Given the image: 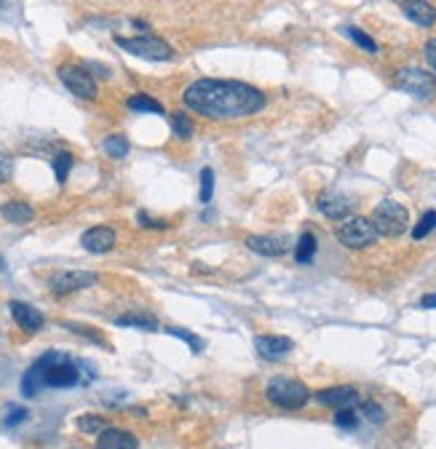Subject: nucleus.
Here are the masks:
<instances>
[{"mask_svg":"<svg viewBox=\"0 0 436 449\" xmlns=\"http://www.w3.org/2000/svg\"><path fill=\"white\" fill-rule=\"evenodd\" d=\"M182 102L188 110L211 120H241L262 113L268 105V97L257 86L244 80H223V78H201L190 83Z\"/></svg>","mask_w":436,"mask_h":449,"instance_id":"f257e3e1","label":"nucleus"},{"mask_svg":"<svg viewBox=\"0 0 436 449\" xmlns=\"http://www.w3.org/2000/svg\"><path fill=\"white\" fill-rule=\"evenodd\" d=\"M97 377L94 364L83 359H70L62 350H45L41 359L32 361V366L22 377V393L27 399H35L41 388H76L83 383H91Z\"/></svg>","mask_w":436,"mask_h":449,"instance_id":"f03ea898","label":"nucleus"},{"mask_svg":"<svg viewBox=\"0 0 436 449\" xmlns=\"http://www.w3.org/2000/svg\"><path fill=\"white\" fill-rule=\"evenodd\" d=\"M311 396L314 393L308 390V385L295 380V377H273L271 383L265 385V399L279 406V409H286V412L302 409L311 401Z\"/></svg>","mask_w":436,"mask_h":449,"instance_id":"7ed1b4c3","label":"nucleus"},{"mask_svg":"<svg viewBox=\"0 0 436 449\" xmlns=\"http://www.w3.org/2000/svg\"><path fill=\"white\" fill-rule=\"evenodd\" d=\"M370 222H372L377 236H383V238H399V236H405L407 227H409V211H407V206H402L399 201H383V204L375 206Z\"/></svg>","mask_w":436,"mask_h":449,"instance_id":"20e7f679","label":"nucleus"},{"mask_svg":"<svg viewBox=\"0 0 436 449\" xmlns=\"http://www.w3.org/2000/svg\"><path fill=\"white\" fill-rule=\"evenodd\" d=\"M113 41H115V45H118V48H123L126 54L139 57V59L169 62L171 57H174V48L166 43L164 38L150 35V32H142V35H134V38H120V35H115Z\"/></svg>","mask_w":436,"mask_h":449,"instance_id":"39448f33","label":"nucleus"},{"mask_svg":"<svg viewBox=\"0 0 436 449\" xmlns=\"http://www.w3.org/2000/svg\"><path fill=\"white\" fill-rule=\"evenodd\" d=\"M393 86L415 99H423V102L436 97V78L421 67H399L393 73Z\"/></svg>","mask_w":436,"mask_h":449,"instance_id":"423d86ee","label":"nucleus"},{"mask_svg":"<svg viewBox=\"0 0 436 449\" xmlns=\"http://www.w3.org/2000/svg\"><path fill=\"white\" fill-rule=\"evenodd\" d=\"M335 238L340 241L346 249H367L372 246L380 236L375 233L372 222L367 217H351L343 224L335 227Z\"/></svg>","mask_w":436,"mask_h":449,"instance_id":"0eeeda50","label":"nucleus"},{"mask_svg":"<svg viewBox=\"0 0 436 449\" xmlns=\"http://www.w3.org/2000/svg\"><path fill=\"white\" fill-rule=\"evenodd\" d=\"M57 75H59L64 89L70 91L73 97H78V99H97V80H94V75L86 67H80V64H62Z\"/></svg>","mask_w":436,"mask_h":449,"instance_id":"6e6552de","label":"nucleus"},{"mask_svg":"<svg viewBox=\"0 0 436 449\" xmlns=\"http://www.w3.org/2000/svg\"><path fill=\"white\" fill-rule=\"evenodd\" d=\"M97 284V273H89V270H62L51 278V292L57 297H64V294H73V292H83L89 286Z\"/></svg>","mask_w":436,"mask_h":449,"instance_id":"1a4fd4ad","label":"nucleus"},{"mask_svg":"<svg viewBox=\"0 0 436 449\" xmlns=\"http://www.w3.org/2000/svg\"><path fill=\"white\" fill-rule=\"evenodd\" d=\"M316 206L327 220H335V222H346V220H351V214H353L351 198H346V195L337 193V190H327V193L318 195Z\"/></svg>","mask_w":436,"mask_h":449,"instance_id":"9d476101","label":"nucleus"},{"mask_svg":"<svg viewBox=\"0 0 436 449\" xmlns=\"http://www.w3.org/2000/svg\"><path fill=\"white\" fill-rule=\"evenodd\" d=\"M321 406H330V409H351L353 404H359V390L351 388V385H335V388H324V390H316L314 393Z\"/></svg>","mask_w":436,"mask_h":449,"instance_id":"9b49d317","label":"nucleus"},{"mask_svg":"<svg viewBox=\"0 0 436 449\" xmlns=\"http://www.w3.org/2000/svg\"><path fill=\"white\" fill-rule=\"evenodd\" d=\"M115 230L107 227V224H97V227H89L83 236H80V246L91 252V255H107L113 246H115Z\"/></svg>","mask_w":436,"mask_h":449,"instance_id":"f8f14e48","label":"nucleus"},{"mask_svg":"<svg viewBox=\"0 0 436 449\" xmlns=\"http://www.w3.org/2000/svg\"><path fill=\"white\" fill-rule=\"evenodd\" d=\"M255 348L265 361H281L286 353H292L295 343L284 334H260L255 337Z\"/></svg>","mask_w":436,"mask_h":449,"instance_id":"ddd939ff","label":"nucleus"},{"mask_svg":"<svg viewBox=\"0 0 436 449\" xmlns=\"http://www.w3.org/2000/svg\"><path fill=\"white\" fill-rule=\"evenodd\" d=\"M8 311H11V318H14L16 327H19L22 332H41L43 329L45 318L38 308H32V305H27V302L14 299V302H8Z\"/></svg>","mask_w":436,"mask_h":449,"instance_id":"4468645a","label":"nucleus"},{"mask_svg":"<svg viewBox=\"0 0 436 449\" xmlns=\"http://www.w3.org/2000/svg\"><path fill=\"white\" fill-rule=\"evenodd\" d=\"M246 246L249 252L262 257H281L289 252V238L284 236H249L246 238Z\"/></svg>","mask_w":436,"mask_h":449,"instance_id":"2eb2a0df","label":"nucleus"},{"mask_svg":"<svg viewBox=\"0 0 436 449\" xmlns=\"http://www.w3.org/2000/svg\"><path fill=\"white\" fill-rule=\"evenodd\" d=\"M139 439L126 428H107L97 439V449H136Z\"/></svg>","mask_w":436,"mask_h":449,"instance_id":"dca6fc26","label":"nucleus"},{"mask_svg":"<svg viewBox=\"0 0 436 449\" xmlns=\"http://www.w3.org/2000/svg\"><path fill=\"white\" fill-rule=\"evenodd\" d=\"M399 8H402V14H405L407 19H412L418 27H431V24H436V8L431 3L409 0V3H402Z\"/></svg>","mask_w":436,"mask_h":449,"instance_id":"f3484780","label":"nucleus"},{"mask_svg":"<svg viewBox=\"0 0 436 449\" xmlns=\"http://www.w3.org/2000/svg\"><path fill=\"white\" fill-rule=\"evenodd\" d=\"M0 217L11 224H27L32 222L35 209H32L27 201H6V204L0 206Z\"/></svg>","mask_w":436,"mask_h":449,"instance_id":"a211bd4d","label":"nucleus"},{"mask_svg":"<svg viewBox=\"0 0 436 449\" xmlns=\"http://www.w3.org/2000/svg\"><path fill=\"white\" fill-rule=\"evenodd\" d=\"M115 327H134L139 332H158V321L153 315L142 313V311H132L126 315H118L115 318Z\"/></svg>","mask_w":436,"mask_h":449,"instance_id":"6ab92c4d","label":"nucleus"},{"mask_svg":"<svg viewBox=\"0 0 436 449\" xmlns=\"http://www.w3.org/2000/svg\"><path fill=\"white\" fill-rule=\"evenodd\" d=\"M316 249H318L316 236L305 230L300 238H297V246H295V262H297V265H311L314 257H316Z\"/></svg>","mask_w":436,"mask_h":449,"instance_id":"aec40b11","label":"nucleus"},{"mask_svg":"<svg viewBox=\"0 0 436 449\" xmlns=\"http://www.w3.org/2000/svg\"><path fill=\"white\" fill-rule=\"evenodd\" d=\"M126 105H129V110H134V113H155V115H164L166 113L164 105H161L155 97H150V94H132V97L126 99Z\"/></svg>","mask_w":436,"mask_h":449,"instance_id":"412c9836","label":"nucleus"},{"mask_svg":"<svg viewBox=\"0 0 436 449\" xmlns=\"http://www.w3.org/2000/svg\"><path fill=\"white\" fill-rule=\"evenodd\" d=\"M102 150H105L110 158L120 161V158H126V155H129L132 145H129V139H126L123 134H110V136L102 139Z\"/></svg>","mask_w":436,"mask_h":449,"instance_id":"4be33fe9","label":"nucleus"},{"mask_svg":"<svg viewBox=\"0 0 436 449\" xmlns=\"http://www.w3.org/2000/svg\"><path fill=\"white\" fill-rule=\"evenodd\" d=\"M73 164H76V158H73V152H67V150H62V152H57V155L51 158V169H54V177H57L59 185L67 182Z\"/></svg>","mask_w":436,"mask_h":449,"instance_id":"5701e85b","label":"nucleus"},{"mask_svg":"<svg viewBox=\"0 0 436 449\" xmlns=\"http://www.w3.org/2000/svg\"><path fill=\"white\" fill-rule=\"evenodd\" d=\"M166 334H171V337H177V340H182V343L188 345L193 353H201L204 348H206V343L198 337V334H193L190 329H180V327H166Z\"/></svg>","mask_w":436,"mask_h":449,"instance_id":"b1692460","label":"nucleus"},{"mask_svg":"<svg viewBox=\"0 0 436 449\" xmlns=\"http://www.w3.org/2000/svg\"><path fill=\"white\" fill-rule=\"evenodd\" d=\"M110 425H107V418H102V415H80L78 418V431L80 434H102V431H107Z\"/></svg>","mask_w":436,"mask_h":449,"instance_id":"393cba45","label":"nucleus"},{"mask_svg":"<svg viewBox=\"0 0 436 449\" xmlns=\"http://www.w3.org/2000/svg\"><path fill=\"white\" fill-rule=\"evenodd\" d=\"M359 412L361 418H367L370 422H375V425H380V422L386 420V409L377 404L375 399H359Z\"/></svg>","mask_w":436,"mask_h":449,"instance_id":"a878e982","label":"nucleus"},{"mask_svg":"<svg viewBox=\"0 0 436 449\" xmlns=\"http://www.w3.org/2000/svg\"><path fill=\"white\" fill-rule=\"evenodd\" d=\"M343 32H346L348 38H351L353 43L359 45V48H364L367 54H377V51H380V45H377L375 41H372V38H370V35H367L364 30H359V27H343Z\"/></svg>","mask_w":436,"mask_h":449,"instance_id":"bb28decb","label":"nucleus"},{"mask_svg":"<svg viewBox=\"0 0 436 449\" xmlns=\"http://www.w3.org/2000/svg\"><path fill=\"white\" fill-rule=\"evenodd\" d=\"M434 230H436V211L431 209V211H426V214L421 217V222L412 227V238L423 241L428 233H434Z\"/></svg>","mask_w":436,"mask_h":449,"instance_id":"cd10ccee","label":"nucleus"},{"mask_svg":"<svg viewBox=\"0 0 436 449\" xmlns=\"http://www.w3.org/2000/svg\"><path fill=\"white\" fill-rule=\"evenodd\" d=\"M335 425H337V428H343V431H356V428H359V415H356V412H353V409H337V412H335Z\"/></svg>","mask_w":436,"mask_h":449,"instance_id":"c85d7f7f","label":"nucleus"},{"mask_svg":"<svg viewBox=\"0 0 436 449\" xmlns=\"http://www.w3.org/2000/svg\"><path fill=\"white\" fill-rule=\"evenodd\" d=\"M169 120H171V131H174L177 139H190L193 136V123L185 118V113H174Z\"/></svg>","mask_w":436,"mask_h":449,"instance_id":"c756f323","label":"nucleus"},{"mask_svg":"<svg viewBox=\"0 0 436 449\" xmlns=\"http://www.w3.org/2000/svg\"><path fill=\"white\" fill-rule=\"evenodd\" d=\"M211 195H214V171L206 166V169H201V193H198V198L206 206V204H211Z\"/></svg>","mask_w":436,"mask_h":449,"instance_id":"7c9ffc66","label":"nucleus"},{"mask_svg":"<svg viewBox=\"0 0 436 449\" xmlns=\"http://www.w3.org/2000/svg\"><path fill=\"white\" fill-rule=\"evenodd\" d=\"M64 327L67 329H73L76 334H80V337H86V340H91L94 345H105V340H102V334L97 329H89V327H83V324H73V321H64Z\"/></svg>","mask_w":436,"mask_h":449,"instance_id":"2f4dec72","label":"nucleus"},{"mask_svg":"<svg viewBox=\"0 0 436 449\" xmlns=\"http://www.w3.org/2000/svg\"><path fill=\"white\" fill-rule=\"evenodd\" d=\"M11 174H14V161H11V155L6 150L0 148V185H6L11 180Z\"/></svg>","mask_w":436,"mask_h":449,"instance_id":"473e14b6","label":"nucleus"},{"mask_svg":"<svg viewBox=\"0 0 436 449\" xmlns=\"http://www.w3.org/2000/svg\"><path fill=\"white\" fill-rule=\"evenodd\" d=\"M27 418H30V412H27L24 406H11V409H8V418L3 420V425H6V428H14V425L24 422Z\"/></svg>","mask_w":436,"mask_h":449,"instance_id":"72a5a7b5","label":"nucleus"},{"mask_svg":"<svg viewBox=\"0 0 436 449\" xmlns=\"http://www.w3.org/2000/svg\"><path fill=\"white\" fill-rule=\"evenodd\" d=\"M136 222H139V227H148V230H166V227H169L164 220H153L148 211H139V214H136Z\"/></svg>","mask_w":436,"mask_h":449,"instance_id":"f704fd0d","label":"nucleus"},{"mask_svg":"<svg viewBox=\"0 0 436 449\" xmlns=\"http://www.w3.org/2000/svg\"><path fill=\"white\" fill-rule=\"evenodd\" d=\"M423 57H426V62H428V67L436 73V38L426 41V45H423Z\"/></svg>","mask_w":436,"mask_h":449,"instance_id":"c9c22d12","label":"nucleus"},{"mask_svg":"<svg viewBox=\"0 0 436 449\" xmlns=\"http://www.w3.org/2000/svg\"><path fill=\"white\" fill-rule=\"evenodd\" d=\"M421 308H436V292L434 294H426V297L421 299Z\"/></svg>","mask_w":436,"mask_h":449,"instance_id":"e433bc0d","label":"nucleus"},{"mask_svg":"<svg viewBox=\"0 0 436 449\" xmlns=\"http://www.w3.org/2000/svg\"><path fill=\"white\" fill-rule=\"evenodd\" d=\"M6 270V259H3V255H0V273Z\"/></svg>","mask_w":436,"mask_h":449,"instance_id":"4c0bfd02","label":"nucleus"},{"mask_svg":"<svg viewBox=\"0 0 436 449\" xmlns=\"http://www.w3.org/2000/svg\"><path fill=\"white\" fill-rule=\"evenodd\" d=\"M0 6H3V3H0Z\"/></svg>","mask_w":436,"mask_h":449,"instance_id":"58836bf2","label":"nucleus"}]
</instances>
